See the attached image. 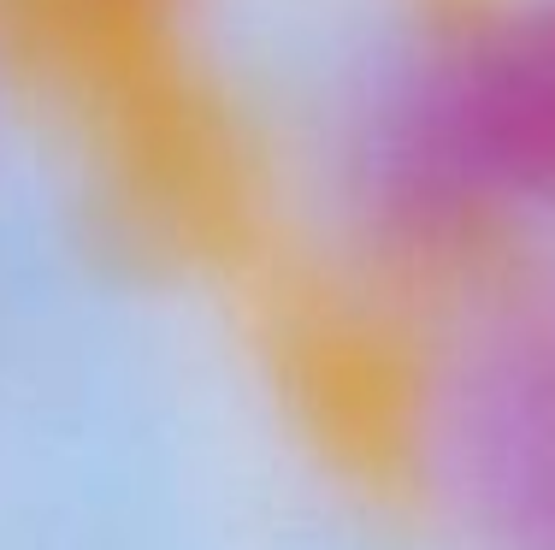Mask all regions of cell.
<instances>
[{
    "label": "cell",
    "mask_w": 555,
    "mask_h": 550,
    "mask_svg": "<svg viewBox=\"0 0 555 550\" xmlns=\"http://www.w3.org/2000/svg\"><path fill=\"white\" fill-rule=\"evenodd\" d=\"M455 468L508 550H555V303L485 344L461 385Z\"/></svg>",
    "instance_id": "cell-2"
},
{
    "label": "cell",
    "mask_w": 555,
    "mask_h": 550,
    "mask_svg": "<svg viewBox=\"0 0 555 550\" xmlns=\"http://www.w3.org/2000/svg\"><path fill=\"white\" fill-rule=\"evenodd\" d=\"M414 154L443 190L555 202V0L514 12L449 65Z\"/></svg>",
    "instance_id": "cell-1"
}]
</instances>
